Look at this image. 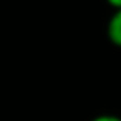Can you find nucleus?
<instances>
[{
  "instance_id": "f257e3e1",
  "label": "nucleus",
  "mask_w": 121,
  "mask_h": 121,
  "mask_svg": "<svg viewBox=\"0 0 121 121\" xmlns=\"http://www.w3.org/2000/svg\"><path fill=\"white\" fill-rule=\"evenodd\" d=\"M107 37L115 46L121 48V9H117L107 23Z\"/></svg>"
},
{
  "instance_id": "f03ea898",
  "label": "nucleus",
  "mask_w": 121,
  "mask_h": 121,
  "mask_svg": "<svg viewBox=\"0 0 121 121\" xmlns=\"http://www.w3.org/2000/svg\"><path fill=\"white\" fill-rule=\"evenodd\" d=\"M92 121H121V118L115 117V115H100L97 118H94Z\"/></svg>"
},
{
  "instance_id": "7ed1b4c3",
  "label": "nucleus",
  "mask_w": 121,
  "mask_h": 121,
  "mask_svg": "<svg viewBox=\"0 0 121 121\" xmlns=\"http://www.w3.org/2000/svg\"><path fill=\"white\" fill-rule=\"evenodd\" d=\"M107 3L112 5L113 8H117V9H121V0H107Z\"/></svg>"
}]
</instances>
